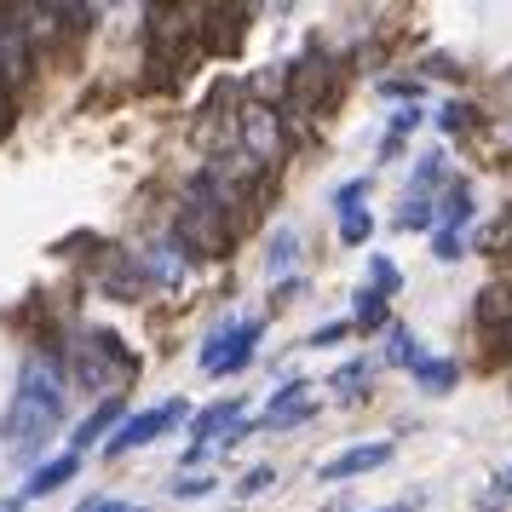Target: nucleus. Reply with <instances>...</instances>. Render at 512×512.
Returning a JSON list of instances; mask_svg holds the SVG:
<instances>
[{"instance_id":"f257e3e1","label":"nucleus","mask_w":512,"mask_h":512,"mask_svg":"<svg viewBox=\"0 0 512 512\" xmlns=\"http://www.w3.org/2000/svg\"><path fill=\"white\" fill-rule=\"evenodd\" d=\"M64 403H70V369H64L52 351H29L24 369H18L12 409H6V420H0V438L12 443L18 455H35V449L58 432Z\"/></svg>"},{"instance_id":"f03ea898","label":"nucleus","mask_w":512,"mask_h":512,"mask_svg":"<svg viewBox=\"0 0 512 512\" xmlns=\"http://www.w3.org/2000/svg\"><path fill=\"white\" fill-rule=\"evenodd\" d=\"M133 374H139V357L121 346V334L93 328V334H81V340H75V351H70V386L93 392L98 403H104V397H121Z\"/></svg>"},{"instance_id":"7ed1b4c3","label":"nucleus","mask_w":512,"mask_h":512,"mask_svg":"<svg viewBox=\"0 0 512 512\" xmlns=\"http://www.w3.org/2000/svg\"><path fill=\"white\" fill-rule=\"evenodd\" d=\"M231 236H236V219L225 213V202L208 190V179H190L179 208H173V242L185 248L190 259L196 254H231Z\"/></svg>"},{"instance_id":"20e7f679","label":"nucleus","mask_w":512,"mask_h":512,"mask_svg":"<svg viewBox=\"0 0 512 512\" xmlns=\"http://www.w3.org/2000/svg\"><path fill=\"white\" fill-rule=\"evenodd\" d=\"M259 334H265V317H231V323H219L208 340H202V351H196L202 374H242L254 363Z\"/></svg>"},{"instance_id":"39448f33","label":"nucleus","mask_w":512,"mask_h":512,"mask_svg":"<svg viewBox=\"0 0 512 512\" xmlns=\"http://www.w3.org/2000/svg\"><path fill=\"white\" fill-rule=\"evenodd\" d=\"M185 415H190L185 397H167V403L144 409V415H127L116 432L104 438V455H110V461H121V455H133V449H144V443H156L162 432H173V426H179Z\"/></svg>"},{"instance_id":"423d86ee","label":"nucleus","mask_w":512,"mask_h":512,"mask_svg":"<svg viewBox=\"0 0 512 512\" xmlns=\"http://www.w3.org/2000/svg\"><path fill=\"white\" fill-rule=\"evenodd\" d=\"M236 150H248L259 167L282 162V121L271 104H242L236 110Z\"/></svg>"},{"instance_id":"0eeeda50","label":"nucleus","mask_w":512,"mask_h":512,"mask_svg":"<svg viewBox=\"0 0 512 512\" xmlns=\"http://www.w3.org/2000/svg\"><path fill=\"white\" fill-rule=\"evenodd\" d=\"M328 87H334V64H323L317 52L300 58L294 75H288V116H323Z\"/></svg>"},{"instance_id":"6e6552de","label":"nucleus","mask_w":512,"mask_h":512,"mask_svg":"<svg viewBox=\"0 0 512 512\" xmlns=\"http://www.w3.org/2000/svg\"><path fill=\"white\" fill-rule=\"evenodd\" d=\"M317 415V397L305 380H282V392L271 397V409L254 420V432H288V426H300V420Z\"/></svg>"},{"instance_id":"1a4fd4ad","label":"nucleus","mask_w":512,"mask_h":512,"mask_svg":"<svg viewBox=\"0 0 512 512\" xmlns=\"http://www.w3.org/2000/svg\"><path fill=\"white\" fill-rule=\"evenodd\" d=\"M29 64H35V52H29L24 29H18V18H12V6H0V87H6V93L24 87Z\"/></svg>"},{"instance_id":"9d476101","label":"nucleus","mask_w":512,"mask_h":512,"mask_svg":"<svg viewBox=\"0 0 512 512\" xmlns=\"http://www.w3.org/2000/svg\"><path fill=\"white\" fill-rule=\"evenodd\" d=\"M139 271H144V282H156V288H179L185 271H190V254L173 242V231H167V236H156V242L144 248Z\"/></svg>"},{"instance_id":"9b49d317","label":"nucleus","mask_w":512,"mask_h":512,"mask_svg":"<svg viewBox=\"0 0 512 512\" xmlns=\"http://www.w3.org/2000/svg\"><path fill=\"white\" fill-rule=\"evenodd\" d=\"M392 461V443H357V449H340V455H328L317 466V478L323 484H340V478H357V472H374V466Z\"/></svg>"},{"instance_id":"f8f14e48","label":"nucleus","mask_w":512,"mask_h":512,"mask_svg":"<svg viewBox=\"0 0 512 512\" xmlns=\"http://www.w3.org/2000/svg\"><path fill=\"white\" fill-rule=\"evenodd\" d=\"M363 196H369V179H346L334 190V213H340V242H369V213H363Z\"/></svg>"},{"instance_id":"ddd939ff","label":"nucleus","mask_w":512,"mask_h":512,"mask_svg":"<svg viewBox=\"0 0 512 512\" xmlns=\"http://www.w3.org/2000/svg\"><path fill=\"white\" fill-rule=\"evenodd\" d=\"M75 472H81V455H58V461H47V466H35L29 472V484H24V501H41V495H58V489L70 484Z\"/></svg>"},{"instance_id":"4468645a","label":"nucleus","mask_w":512,"mask_h":512,"mask_svg":"<svg viewBox=\"0 0 512 512\" xmlns=\"http://www.w3.org/2000/svg\"><path fill=\"white\" fill-rule=\"evenodd\" d=\"M236 426H242V403H236V397L208 403V409L196 415V443H190V449H202V443H213V438H231Z\"/></svg>"},{"instance_id":"2eb2a0df","label":"nucleus","mask_w":512,"mask_h":512,"mask_svg":"<svg viewBox=\"0 0 512 512\" xmlns=\"http://www.w3.org/2000/svg\"><path fill=\"white\" fill-rule=\"evenodd\" d=\"M466 219H472V190H466V179H449V190H443L438 208H432V236L438 231H461Z\"/></svg>"},{"instance_id":"dca6fc26","label":"nucleus","mask_w":512,"mask_h":512,"mask_svg":"<svg viewBox=\"0 0 512 512\" xmlns=\"http://www.w3.org/2000/svg\"><path fill=\"white\" fill-rule=\"evenodd\" d=\"M121 397H104V403H98L93 415L81 420V432H75V455H81V449H93L98 438H104V432H110V426H121Z\"/></svg>"},{"instance_id":"f3484780","label":"nucleus","mask_w":512,"mask_h":512,"mask_svg":"<svg viewBox=\"0 0 512 512\" xmlns=\"http://www.w3.org/2000/svg\"><path fill=\"white\" fill-rule=\"evenodd\" d=\"M478 323L484 328H507L512 323V282H489L478 300Z\"/></svg>"},{"instance_id":"a211bd4d","label":"nucleus","mask_w":512,"mask_h":512,"mask_svg":"<svg viewBox=\"0 0 512 512\" xmlns=\"http://www.w3.org/2000/svg\"><path fill=\"white\" fill-rule=\"evenodd\" d=\"M415 374H420V386H426V392H455V380H461V369H455L449 357H420Z\"/></svg>"},{"instance_id":"6ab92c4d","label":"nucleus","mask_w":512,"mask_h":512,"mask_svg":"<svg viewBox=\"0 0 512 512\" xmlns=\"http://www.w3.org/2000/svg\"><path fill=\"white\" fill-rule=\"evenodd\" d=\"M294 259H300V236H294V231H277V236H271V254H265V277L277 282L282 271L294 265Z\"/></svg>"},{"instance_id":"aec40b11","label":"nucleus","mask_w":512,"mask_h":512,"mask_svg":"<svg viewBox=\"0 0 512 512\" xmlns=\"http://www.w3.org/2000/svg\"><path fill=\"white\" fill-rule=\"evenodd\" d=\"M386 363H392V369H415L420 363L415 334H409V328H386Z\"/></svg>"},{"instance_id":"412c9836","label":"nucleus","mask_w":512,"mask_h":512,"mask_svg":"<svg viewBox=\"0 0 512 512\" xmlns=\"http://www.w3.org/2000/svg\"><path fill=\"white\" fill-rule=\"evenodd\" d=\"M351 328H386V294L357 288V317H351Z\"/></svg>"},{"instance_id":"4be33fe9","label":"nucleus","mask_w":512,"mask_h":512,"mask_svg":"<svg viewBox=\"0 0 512 512\" xmlns=\"http://www.w3.org/2000/svg\"><path fill=\"white\" fill-rule=\"evenodd\" d=\"M397 282H403V271H397L392 259H374V265H369V288H374V294H386V300H392Z\"/></svg>"},{"instance_id":"5701e85b","label":"nucleus","mask_w":512,"mask_h":512,"mask_svg":"<svg viewBox=\"0 0 512 512\" xmlns=\"http://www.w3.org/2000/svg\"><path fill=\"white\" fill-rule=\"evenodd\" d=\"M271 478H277L271 466H254V472H248V478L236 484V495H242V501H248V495H265V489H271Z\"/></svg>"},{"instance_id":"b1692460","label":"nucleus","mask_w":512,"mask_h":512,"mask_svg":"<svg viewBox=\"0 0 512 512\" xmlns=\"http://www.w3.org/2000/svg\"><path fill=\"white\" fill-rule=\"evenodd\" d=\"M363 374H369V369H363V363H346V369H334V380H328V386H334V392H357V380H363Z\"/></svg>"},{"instance_id":"393cba45","label":"nucleus","mask_w":512,"mask_h":512,"mask_svg":"<svg viewBox=\"0 0 512 512\" xmlns=\"http://www.w3.org/2000/svg\"><path fill=\"white\" fill-rule=\"evenodd\" d=\"M432 248H438V259H461L466 254L461 231H438V236H432Z\"/></svg>"},{"instance_id":"a878e982","label":"nucleus","mask_w":512,"mask_h":512,"mask_svg":"<svg viewBox=\"0 0 512 512\" xmlns=\"http://www.w3.org/2000/svg\"><path fill=\"white\" fill-rule=\"evenodd\" d=\"M346 334H351V323H328V328H317V334H311V346H340Z\"/></svg>"},{"instance_id":"bb28decb","label":"nucleus","mask_w":512,"mask_h":512,"mask_svg":"<svg viewBox=\"0 0 512 512\" xmlns=\"http://www.w3.org/2000/svg\"><path fill=\"white\" fill-rule=\"evenodd\" d=\"M213 489V478H179V484H173V495H179V501H190V495H208Z\"/></svg>"},{"instance_id":"cd10ccee","label":"nucleus","mask_w":512,"mask_h":512,"mask_svg":"<svg viewBox=\"0 0 512 512\" xmlns=\"http://www.w3.org/2000/svg\"><path fill=\"white\" fill-rule=\"evenodd\" d=\"M81 512H150V507H127V501H104L98 495V501H81Z\"/></svg>"},{"instance_id":"c85d7f7f","label":"nucleus","mask_w":512,"mask_h":512,"mask_svg":"<svg viewBox=\"0 0 512 512\" xmlns=\"http://www.w3.org/2000/svg\"><path fill=\"white\" fill-rule=\"evenodd\" d=\"M6 127H12V93L0 87V133H6Z\"/></svg>"},{"instance_id":"c756f323","label":"nucleus","mask_w":512,"mask_h":512,"mask_svg":"<svg viewBox=\"0 0 512 512\" xmlns=\"http://www.w3.org/2000/svg\"><path fill=\"white\" fill-rule=\"evenodd\" d=\"M0 512H24V501H0Z\"/></svg>"},{"instance_id":"7c9ffc66","label":"nucleus","mask_w":512,"mask_h":512,"mask_svg":"<svg viewBox=\"0 0 512 512\" xmlns=\"http://www.w3.org/2000/svg\"><path fill=\"white\" fill-rule=\"evenodd\" d=\"M501 340H507V346H512V323H507V328H501Z\"/></svg>"},{"instance_id":"2f4dec72","label":"nucleus","mask_w":512,"mask_h":512,"mask_svg":"<svg viewBox=\"0 0 512 512\" xmlns=\"http://www.w3.org/2000/svg\"><path fill=\"white\" fill-rule=\"evenodd\" d=\"M380 512H409V507H380Z\"/></svg>"}]
</instances>
